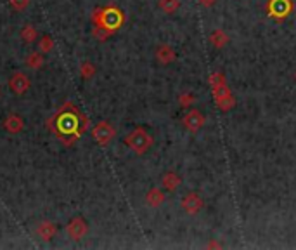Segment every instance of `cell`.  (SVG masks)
<instances>
[{
  "label": "cell",
  "mask_w": 296,
  "mask_h": 250,
  "mask_svg": "<svg viewBox=\"0 0 296 250\" xmlns=\"http://www.w3.org/2000/svg\"><path fill=\"white\" fill-rule=\"evenodd\" d=\"M125 145L135 151L137 155H144L151 146H153V137L147 134V130H144L142 127H137L132 132L125 137Z\"/></svg>",
  "instance_id": "277c9868"
},
{
  "label": "cell",
  "mask_w": 296,
  "mask_h": 250,
  "mask_svg": "<svg viewBox=\"0 0 296 250\" xmlns=\"http://www.w3.org/2000/svg\"><path fill=\"white\" fill-rule=\"evenodd\" d=\"M9 6L14 11L21 12V11H24L29 6V0H9Z\"/></svg>",
  "instance_id": "603a6c76"
},
{
  "label": "cell",
  "mask_w": 296,
  "mask_h": 250,
  "mask_svg": "<svg viewBox=\"0 0 296 250\" xmlns=\"http://www.w3.org/2000/svg\"><path fill=\"white\" fill-rule=\"evenodd\" d=\"M4 129H6V132L9 134H19L21 130L24 129V122L23 118L19 115H14V113H11L9 117L4 120Z\"/></svg>",
  "instance_id": "4fadbf2b"
},
{
  "label": "cell",
  "mask_w": 296,
  "mask_h": 250,
  "mask_svg": "<svg viewBox=\"0 0 296 250\" xmlns=\"http://www.w3.org/2000/svg\"><path fill=\"white\" fill-rule=\"evenodd\" d=\"M291 9H293V6H291L289 0H270L269 11L274 18H286Z\"/></svg>",
  "instance_id": "8fae6325"
},
{
  "label": "cell",
  "mask_w": 296,
  "mask_h": 250,
  "mask_svg": "<svg viewBox=\"0 0 296 250\" xmlns=\"http://www.w3.org/2000/svg\"><path fill=\"white\" fill-rule=\"evenodd\" d=\"M90 134H92V139H94L97 145L106 146L116 137V129L113 127V124H109V122H99V124H95L92 127Z\"/></svg>",
  "instance_id": "5b68a950"
},
{
  "label": "cell",
  "mask_w": 296,
  "mask_h": 250,
  "mask_svg": "<svg viewBox=\"0 0 296 250\" xmlns=\"http://www.w3.org/2000/svg\"><path fill=\"white\" fill-rule=\"evenodd\" d=\"M210 87L211 92H213V97L217 101V106L222 112H231L236 106V99L232 96L229 86H227L225 78L220 71H215V73L210 75Z\"/></svg>",
  "instance_id": "3957f363"
},
{
  "label": "cell",
  "mask_w": 296,
  "mask_h": 250,
  "mask_svg": "<svg viewBox=\"0 0 296 250\" xmlns=\"http://www.w3.org/2000/svg\"><path fill=\"white\" fill-rule=\"evenodd\" d=\"M66 233L73 241H78L88 233V224L83 217L77 215V217H73L70 223L66 224Z\"/></svg>",
  "instance_id": "8992f818"
},
{
  "label": "cell",
  "mask_w": 296,
  "mask_h": 250,
  "mask_svg": "<svg viewBox=\"0 0 296 250\" xmlns=\"http://www.w3.org/2000/svg\"><path fill=\"white\" fill-rule=\"evenodd\" d=\"M0 94H2V92H0Z\"/></svg>",
  "instance_id": "83f0119b"
},
{
  "label": "cell",
  "mask_w": 296,
  "mask_h": 250,
  "mask_svg": "<svg viewBox=\"0 0 296 250\" xmlns=\"http://www.w3.org/2000/svg\"><path fill=\"white\" fill-rule=\"evenodd\" d=\"M210 44L213 45L215 49H222V47H225L227 44H229V35H227L223 30H213L211 32V35H210Z\"/></svg>",
  "instance_id": "2e32d148"
},
{
  "label": "cell",
  "mask_w": 296,
  "mask_h": 250,
  "mask_svg": "<svg viewBox=\"0 0 296 250\" xmlns=\"http://www.w3.org/2000/svg\"><path fill=\"white\" fill-rule=\"evenodd\" d=\"M215 2H217V0H200V4L203 7H211Z\"/></svg>",
  "instance_id": "d4e9b609"
},
{
  "label": "cell",
  "mask_w": 296,
  "mask_h": 250,
  "mask_svg": "<svg viewBox=\"0 0 296 250\" xmlns=\"http://www.w3.org/2000/svg\"><path fill=\"white\" fill-rule=\"evenodd\" d=\"M54 49V39L50 35H44L39 42V50L42 54H47Z\"/></svg>",
  "instance_id": "44dd1931"
},
{
  "label": "cell",
  "mask_w": 296,
  "mask_h": 250,
  "mask_svg": "<svg viewBox=\"0 0 296 250\" xmlns=\"http://www.w3.org/2000/svg\"><path fill=\"white\" fill-rule=\"evenodd\" d=\"M29 86H31L29 78L24 73H21V71L14 73L9 78V89H11L12 92H14V94H18V96H23L24 92H26L28 89H29Z\"/></svg>",
  "instance_id": "9c48e42d"
},
{
  "label": "cell",
  "mask_w": 296,
  "mask_h": 250,
  "mask_svg": "<svg viewBox=\"0 0 296 250\" xmlns=\"http://www.w3.org/2000/svg\"><path fill=\"white\" fill-rule=\"evenodd\" d=\"M37 39H39V32L35 30V26H31V24L23 26V30H21V40L24 44H33Z\"/></svg>",
  "instance_id": "e0dca14e"
},
{
  "label": "cell",
  "mask_w": 296,
  "mask_h": 250,
  "mask_svg": "<svg viewBox=\"0 0 296 250\" xmlns=\"http://www.w3.org/2000/svg\"><path fill=\"white\" fill-rule=\"evenodd\" d=\"M88 118L85 113L73 103H64L47 120V129L52 132L64 146H73L80 135L87 132Z\"/></svg>",
  "instance_id": "6da1fadb"
},
{
  "label": "cell",
  "mask_w": 296,
  "mask_h": 250,
  "mask_svg": "<svg viewBox=\"0 0 296 250\" xmlns=\"http://www.w3.org/2000/svg\"><path fill=\"white\" fill-rule=\"evenodd\" d=\"M203 205H205V202H203V198L200 197V193H194V191L187 193L180 200V207L191 215L198 214V212L203 209Z\"/></svg>",
  "instance_id": "ba28073f"
},
{
  "label": "cell",
  "mask_w": 296,
  "mask_h": 250,
  "mask_svg": "<svg viewBox=\"0 0 296 250\" xmlns=\"http://www.w3.org/2000/svg\"><path fill=\"white\" fill-rule=\"evenodd\" d=\"M294 80H296V70H294Z\"/></svg>",
  "instance_id": "4316f807"
},
{
  "label": "cell",
  "mask_w": 296,
  "mask_h": 250,
  "mask_svg": "<svg viewBox=\"0 0 296 250\" xmlns=\"http://www.w3.org/2000/svg\"><path fill=\"white\" fill-rule=\"evenodd\" d=\"M182 124H184V127L189 130V132H198V130H201L203 127H205L206 118L200 112V109H191V112L185 113V117H184V120H182Z\"/></svg>",
  "instance_id": "52a82bcc"
},
{
  "label": "cell",
  "mask_w": 296,
  "mask_h": 250,
  "mask_svg": "<svg viewBox=\"0 0 296 250\" xmlns=\"http://www.w3.org/2000/svg\"><path fill=\"white\" fill-rule=\"evenodd\" d=\"M95 71H97V66L90 61H83L82 65H80V77L85 78V80L94 77Z\"/></svg>",
  "instance_id": "ffe728a7"
},
{
  "label": "cell",
  "mask_w": 296,
  "mask_h": 250,
  "mask_svg": "<svg viewBox=\"0 0 296 250\" xmlns=\"http://www.w3.org/2000/svg\"><path fill=\"white\" fill-rule=\"evenodd\" d=\"M165 200H167V197H165V191L159 188H153L149 189L146 195V203L149 207H153V209H158V207H161Z\"/></svg>",
  "instance_id": "9a60e30c"
},
{
  "label": "cell",
  "mask_w": 296,
  "mask_h": 250,
  "mask_svg": "<svg viewBox=\"0 0 296 250\" xmlns=\"http://www.w3.org/2000/svg\"><path fill=\"white\" fill-rule=\"evenodd\" d=\"M158 6H159V9L163 12H167V14H173V12L179 11L180 0H158Z\"/></svg>",
  "instance_id": "d6986e66"
},
{
  "label": "cell",
  "mask_w": 296,
  "mask_h": 250,
  "mask_svg": "<svg viewBox=\"0 0 296 250\" xmlns=\"http://www.w3.org/2000/svg\"><path fill=\"white\" fill-rule=\"evenodd\" d=\"M24 63H26L28 68H31V70H39V68L44 66V56H42V52H31L28 54L26 59H24Z\"/></svg>",
  "instance_id": "ac0fdd59"
},
{
  "label": "cell",
  "mask_w": 296,
  "mask_h": 250,
  "mask_svg": "<svg viewBox=\"0 0 296 250\" xmlns=\"http://www.w3.org/2000/svg\"><path fill=\"white\" fill-rule=\"evenodd\" d=\"M123 23H125V14L115 6L99 7V9L92 12V24L97 28L106 30L111 35L123 26Z\"/></svg>",
  "instance_id": "7a4b0ae2"
},
{
  "label": "cell",
  "mask_w": 296,
  "mask_h": 250,
  "mask_svg": "<svg viewBox=\"0 0 296 250\" xmlns=\"http://www.w3.org/2000/svg\"><path fill=\"white\" fill-rule=\"evenodd\" d=\"M182 184V177L179 176L177 172H165L163 177H161V186L167 191H175V189H179V186Z\"/></svg>",
  "instance_id": "5bb4252c"
},
{
  "label": "cell",
  "mask_w": 296,
  "mask_h": 250,
  "mask_svg": "<svg viewBox=\"0 0 296 250\" xmlns=\"http://www.w3.org/2000/svg\"><path fill=\"white\" fill-rule=\"evenodd\" d=\"M208 247H210V248H217V247H220V245H218V243H215V241H211V243H208Z\"/></svg>",
  "instance_id": "484cf974"
},
{
  "label": "cell",
  "mask_w": 296,
  "mask_h": 250,
  "mask_svg": "<svg viewBox=\"0 0 296 250\" xmlns=\"http://www.w3.org/2000/svg\"><path fill=\"white\" fill-rule=\"evenodd\" d=\"M194 103H196L194 94H182L179 97V104L182 106V108H189V106H192Z\"/></svg>",
  "instance_id": "7402d4cb"
},
{
  "label": "cell",
  "mask_w": 296,
  "mask_h": 250,
  "mask_svg": "<svg viewBox=\"0 0 296 250\" xmlns=\"http://www.w3.org/2000/svg\"><path fill=\"white\" fill-rule=\"evenodd\" d=\"M92 35H94L97 40L104 42V40H108L109 37H111V33H108V32H106V30H103V28L94 26V32H92Z\"/></svg>",
  "instance_id": "cb8c5ba5"
},
{
  "label": "cell",
  "mask_w": 296,
  "mask_h": 250,
  "mask_svg": "<svg viewBox=\"0 0 296 250\" xmlns=\"http://www.w3.org/2000/svg\"><path fill=\"white\" fill-rule=\"evenodd\" d=\"M154 58H156V61H158L159 65L167 66V65H170V63L175 61L177 54L168 44H161V45H158V49L154 50Z\"/></svg>",
  "instance_id": "30bf717a"
},
{
  "label": "cell",
  "mask_w": 296,
  "mask_h": 250,
  "mask_svg": "<svg viewBox=\"0 0 296 250\" xmlns=\"http://www.w3.org/2000/svg\"><path fill=\"white\" fill-rule=\"evenodd\" d=\"M37 235H39L44 241H50L57 235V226L52 221H42L39 226H37Z\"/></svg>",
  "instance_id": "7c38bea8"
}]
</instances>
